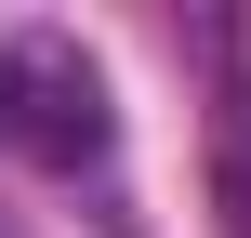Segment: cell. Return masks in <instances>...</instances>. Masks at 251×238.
<instances>
[{
    "label": "cell",
    "mask_w": 251,
    "mask_h": 238,
    "mask_svg": "<svg viewBox=\"0 0 251 238\" xmlns=\"http://www.w3.org/2000/svg\"><path fill=\"white\" fill-rule=\"evenodd\" d=\"M0 132L53 172H79L106 146V79L66 53V40H0Z\"/></svg>",
    "instance_id": "6da1fadb"
},
{
    "label": "cell",
    "mask_w": 251,
    "mask_h": 238,
    "mask_svg": "<svg viewBox=\"0 0 251 238\" xmlns=\"http://www.w3.org/2000/svg\"><path fill=\"white\" fill-rule=\"evenodd\" d=\"M238 53H251V26H238Z\"/></svg>",
    "instance_id": "7a4b0ae2"
}]
</instances>
